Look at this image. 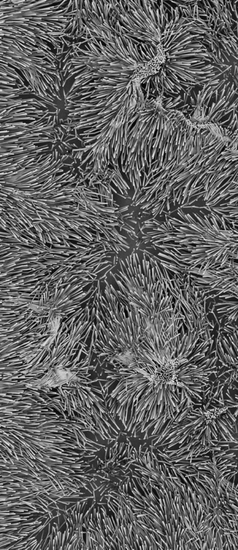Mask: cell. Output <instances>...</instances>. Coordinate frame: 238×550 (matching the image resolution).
<instances>
[{"label":"cell","mask_w":238,"mask_h":550,"mask_svg":"<svg viewBox=\"0 0 238 550\" xmlns=\"http://www.w3.org/2000/svg\"><path fill=\"white\" fill-rule=\"evenodd\" d=\"M225 410L224 408H217L209 410L208 412L205 414V416L207 420H211L212 419H215L221 414L223 413Z\"/></svg>","instance_id":"obj_2"},{"label":"cell","mask_w":238,"mask_h":550,"mask_svg":"<svg viewBox=\"0 0 238 550\" xmlns=\"http://www.w3.org/2000/svg\"><path fill=\"white\" fill-rule=\"evenodd\" d=\"M177 362L170 361L164 364L150 375L149 380L155 385L160 384L178 385L179 379L176 367Z\"/></svg>","instance_id":"obj_1"}]
</instances>
